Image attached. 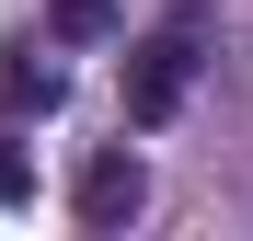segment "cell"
Segmentation results:
<instances>
[{
    "label": "cell",
    "instance_id": "obj_1",
    "mask_svg": "<svg viewBox=\"0 0 253 241\" xmlns=\"http://www.w3.org/2000/svg\"><path fill=\"white\" fill-rule=\"evenodd\" d=\"M196 92V23H161L126 46V127H173Z\"/></svg>",
    "mask_w": 253,
    "mask_h": 241
},
{
    "label": "cell",
    "instance_id": "obj_5",
    "mask_svg": "<svg viewBox=\"0 0 253 241\" xmlns=\"http://www.w3.org/2000/svg\"><path fill=\"white\" fill-rule=\"evenodd\" d=\"M23 195H35V161H23V138H12V127H0V207H23Z\"/></svg>",
    "mask_w": 253,
    "mask_h": 241
},
{
    "label": "cell",
    "instance_id": "obj_4",
    "mask_svg": "<svg viewBox=\"0 0 253 241\" xmlns=\"http://www.w3.org/2000/svg\"><path fill=\"white\" fill-rule=\"evenodd\" d=\"M58 34H69V46H92V34H115V0H58Z\"/></svg>",
    "mask_w": 253,
    "mask_h": 241
},
{
    "label": "cell",
    "instance_id": "obj_3",
    "mask_svg": "<svg viewBox=\"0 0 253 241\" xmlns=\"http://www.w3.org/2000/svg\"><path fill=\"white\" fill-rule=\"evenodd\" d=\"M0 103H12V115H58V103H69V80H58L46 58H12V69H0Z\"/></svg>",
    "mask_w": 253,
    "mask_h": 241
},
{
    "label": "cell",
    "instance_id": "obj_2",
    "mask_svg": "<svg viewBox=\"0 0 253 241\" xmlns=\"http://www.w3.org/2000/svg\"><path fill=\"white\" fill-rule=\"evenodd\" d=\"M69 207H81V230H126V218L150 207V172H138V149H104V161H81V195H69Z\"/></svg>",
    "mask_w": 253,
    "mask_h": 241
}]
</instances>
